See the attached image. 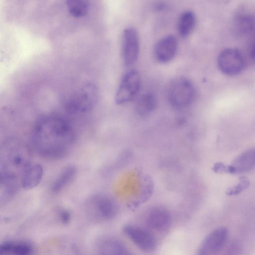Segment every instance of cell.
<instances>
[{"mask_svg": "<svg viewBox=\"0 0 255 255\" xmlns=\"http://www.w3.org/2000/svg\"><path fill=\"white\" fill-rule=\"evenodd\" d=\"M76 138L74 128L66 117L51 113L40 117L31 133V144L40 156L49 159L64 157L71 149Z\"/></svg>", "mask_w": 255, "mask_h": 255, "instance_id": "1", "label": "cell"}, {"mask_svg": "<svg viewBox=\"0 0 255 255\" xmlns=\"http://www.w3.org/2000/svg\"><path fill=\"white\" fill-rule=\"evenodd\" d=\"M31 152L29 147L20 140L11 138L1 146L0 174L17 177L21 176L25 167L30 162Z\"/></svg>", "mask_w": 255, "mask_h": 255, "instance_id": "2", "label": "cell"}, {"mask_svg": "<svg viewBox=\"0 0 255 255\" xmlns=\"http://www.w3.org/2000/svg\"><path fill=\"white\" fill-rule=\"evenodd\" d=\"M99 99V91L94 84L86 83L78 88L63 101L65 110L70 114H81L91 111Z\"/></svg>", "mask_w": 255, "mask_h": 255, "instance_id": "3", "label": "cell"}, {"mask_svg": "<svg viewBox=\"0 0 255 255\" xmlns=\"http://www.w3.org/2000/svg\"><path fill=\"white\" fill-rule=\"evenodd\" d=\"M84 210L89 219L95 222H103L113 219L117 214L118 206L110 196L97 193L86 199Z\"/></svg>", "mask_w": 255, "mask_h": 255, "instance_id": "4", "label": "cell"}, {"mask_svg": "<svg viewBox=\"0 0 255 255\" xmlns=\"http://www.w3.org/2000/svg\"><path fill=\"white\" fill-rule=\"evenodd\" d=\"M195 90L192 82L185 78L174 79L169 85L167 98L174 108L182 109L190 105L194 101Z\"/></svg>", "mask_w": 255, "mask_h": 255, "instance_id": "5", "label": "cell"}, {"mask_svg": "<svg viewBox=\"0 0 255 255\" xmlns=\"http://www.w3.org/2000/svg\"><path fill=\"white\" fill-rule=\"evenodd\" d=\"M220 70L224 74L233 76L241 73L246 65V60L242 52L234 48L223 50L217 60Z\"/></svg>", "mask_w": 255, "mask_h": 255, "instance_id": "6", "label": "cell"}, {"mask_svg": "<svg viewBox=\"0 0 255 255\" xmlns=\"http://www.w3.org/2000/svg\"><path fill=\"white\" fill-rule=\"evenodd\" d=\"M140 87V78L135 70L127 72L123 77L115 96L117 104L132 101L138 94Z\"/></svg>", "mask_w": 255, "mask_h": 255, "instance_id": "7", "label": "cell"}, {"mask_svg": "<svg viewBox=\"0 0 255 255\" xmlns=\"http://www.w3.org/2000/svg\"><path fill=\"white\" fill-rule=\"evenodd\" d=\"M139 41L137 31L132 27L124 29L122 35V54L125 64H133L138 57Z\"/></svg>", "mask_w": 255, "mask_h": 255, "instance_id": "8", "label": "cell"}, {"mask_svg": "<svg viewBox=\"0 0 255 255\" xmlns=\"http://www.w3.org/2000/svg\"><path fill=\"white\" fill-rule=\"evenodd\" d=\"M228 235L227 229L219 227L210 233L204 239L198 250L199 255H215L226 245Z\"/></svg>", "mask_w": 255, "mask_h": 255, "instance_id": "9", "label": "cell"}, {"mask_svg": "<svg viewBox=\"0 0 255 255\" xmlns=\"http://www.w3.org/2000/svg\"><path fill=\"white\" fill-rule=\"evenodd\" d=\"M123 231L143 251H153L156 247V239L150 232L144 229L133 225H127L124 228Z\"/></svg>", "mask_w": 255, "mask_h": 255, "instance_id": "10", "label": "cell"}, {"mask_svg": "<svg viewBox=\"0 0 255 255\" xmlns=\"http://www.w3.org/2000/svg\"><path fill=\"white\" fill-rule=\"evenodd\" d=\"M178 41L174 35H168L159 40L154 47V55L160 63L171 61L176 54Z\"/></svg>", "mask_w": 255, "mask_h": 255, "instance_id": "11", "label": "cell"}, {"mask_svg": "<svg viewBox=\"0 0 255 255\" xmlns=\"http://www.w3.org/2000/svg\"><path fill=\"white\" fill-rule=\"evenodd\" d=\"M255 169V147L249 148L239 155L229 165V173L241 174Z\"/></svg>", "mask_w": 255, "mask_h": 255, "instance_id": "12", "label": "cell"}, {"mask_svg": "<svg viewBox=\"0 0 255 255\" xmlns=\"http://www.w3.org/2000/svg\"><path fill=\"white\" fill-rule=\"evenodd\" d=\"M43 169L42 165L30 162L23 170L20 176V183L25 190H30L36 187L42 180Z\"/></svg>", "mask_w": 255, "mask_h": 255, "instance_id": "13", "label": "cell"}, {"mask_svg": "<svg viewBox=\"0 0 255 255\" xmlns=\"http://www.w3.org/2000/svg\"><path fill=\"white\" fill-rule=\"evenodd\" d=\"M234 29L239 36H255V15L242 12L237 14L234 20Z\"/></svg>", "mask_w": 255, "mask_h": 255, "instance_id": "14", "label": "cell"}, {"mask_svg": "<svg viewBox=\"0 0 255 255\" xmlns=\"http://www.w3.org/2000/svg\"><path fill=\"white\" fill-rule=\"evenodd\" d=\"M171 217L169 212L162 207H154L147 213L145 222L150 228L162 231L167 228L170 223Z\"/></svg>", "mask_w": 255, "mask_h": 255, "instance_id": "15", "label": "cell"}, {"mask_svg": "<svg viewBox=\"0 0 255 255\" xmlns=\"http://www.w3.org/2000/svg\"><path fill=\"white\" fill-rule=\"evenodd\" d=\"M96 251L100 255H128L126 247L119 240L113 237H104L96 244Z\"/></svg>", "mask_w": 255, "mask_h": 255, "instance_id": "16", "label": "cell"}, {"mask_svg": "<svg viewBox=\"0 0 255 255\" xmlns=\"http://www.w3.org/2000/svg\"><path fill=\"white\" fill-rule=\"evenodd\" d=\"M17 177L0 174V203L1 206L8 202L18 190Z\"/></svg>", "mask_w": 255, "mask_h": 255, "instance_id": "17", "label": "cell"}, {"mask_svg": "<svg viewBox=\"0 0 255 255\" xmlns=\"http://www.w3.org/2000/svg\"><path fill=\"white\" fill-rule=\"evenodd\" d=\"M33 251L32 245L25 241H6L0 245V255H28Z\"/></svg>", "mask_w": 255, "mask_h": 255, "instance_id": "18", "label": "cell"}, {"mask_svg": "<svg viewBox=\"0 0 255 255\" xmlns=\"http://www.w3.org/2000/svg\"><path fill=\"white\" fill-rule=\"evenodd\" d=\"M77 170L73 165L65 167L53 181L50 187L52 193L57 194L66 188L75 178Z\"/></svg>", "mask_w": 255, "mask_h": 255, "instance_id": "19", "label": "cell"}, {"mask_svg": "<svg viewBox=\"0 0 255 255\" xmlns=\"http://www.w3.org/2000/svg\"><path fill=\"white\" fill-rule=\"evenodd\" d=\"M196 19L195 14L190 10H186L181 14L177 22V31L183 38L187 37L193 31Z\"/></svg>", "mask_w": 255, "mask_h": 255, "instance_id": "20", "label": "cell"}, {"mask_svg": "<svg viewBox=\"0 0 255 255\" xmlns=\"http://www.w3.org/2000/svg\"><path fill=\"white\" fill-rule=\"evenodd\" d=\"M156 106V100L154 95L151 93H146L138 99L135 105V111L138 115L146 116L154 110Z\"/></svg>", "mask_w": 255, "mask_h": 255, "instance_id": "21", "label": "cell"}, {"mask_svg": "<svg viewBox=\"0 0 255 255\" xmlns=\"http://www.w3.org/2000/svg\"><path fill=\"white\" fill-rule=\"evenodd\" d=\"M70 14L75 18L86 16L89 10V0H65Z\"/></svg>", "mask_w": 255, "mask_h": 255, "instance_id": "22", "label": "cell"}, {"mask_svg": "<svg viewBox=\"0 0 255 255\" xmlns=\"http://www.w3.org/2000/svg\"><path fill=\"white\" fill-rule=\"evenodd\" d=\"M250 183V181L247 177L241 176L238 183L227 190V194L230 196L238 195L247 189Z\"/></svg>", "mask_w": 255, "mask_h": 255, "instance_id": "23", "label": "cell"}, {"mask_svg": "<svg viewBox=\"0 0 255 255\" xmlns=\"http://www.w3.org/2000/svg\"><path fill=\"white\" fill-rule=\"evenodd\" d=\"M58 211L57 217L59 221L64 225L68 224L71 219L70 212L65 209H61Z\"/></svg>", "mask_w": 255, "mask_h": 255, "instance_id": "24", "label": "cell"}, {"mask_svg": "<svg viewBox=\"0 0 255 255\" xmlns=\"http://www.w3.org/2000/svg\"><path fill=\"white\" fill-rule=\"evenodd\" d=\"M242 251V247L239 242L237 241L231 243L226 250V254L233 255L239 254Z\"/></svg>", "mask_w": 255, "mask_h": 255, "instance_id": "25", "label": "cell"}, {"mask_svg": "<svg viewBox=\"0 0 255 255\" xmlns=\"http://www.w3.org/2000/svg\"><path fill=\"white\" fill-rule=\"evenodd\" d=\"M248 53L251 61L255 65V36L251 38L248 47Z\"/></svg>", "mask_w": 255, "mask_h": 255, "instance_id": "26", "label": "cell"}, {"mask_svg": "<svg viewBox=\"0 0 255 255\" xmlns=\"http://www.w3.org/2000/svg\"><path fill=\"white\" fill-rule=\"evenodd\" d=\"M213 170L216 173H229V165H226L220 162H217L214 165Z\"/></svg>", "mask_w": 255, "mask_h": 255, "instance_id": "27", "label": "cell"}]
</instances>
